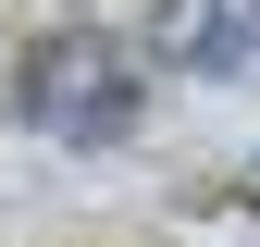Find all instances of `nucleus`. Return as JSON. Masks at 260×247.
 <instances>
[{
  "mask_svg": "<svg viewBox=\"0 0 260 247\" xmlns=\"http://www.w3.org/2000/svg\"><path fill=\"white\" fill-rule=\"evenodd\" d=\"M137 111V62L112 37H38L25 50V124H50V136H112V124Z\"/></svg>",
  "mask_w": 260,
  "mask_h": 247,
  "instance_id": "obj_1",
  "label": "nucleus"
},
{
  "mask_svg": "<svg viewBox=\"0 0 260 247\" xmlns=\"http://www.w3.org/2000/svg\"><path fill=\"white\" fill-rule=\"evenodd\" d=\"M161 50L186 74H248L260 62V0H161Z\"/></svg>",
  "mask_w": 260,
  "mask_h": 247,
  "instance_id": "obj_2",
  "label": "nucleus"
}]
</instances>
